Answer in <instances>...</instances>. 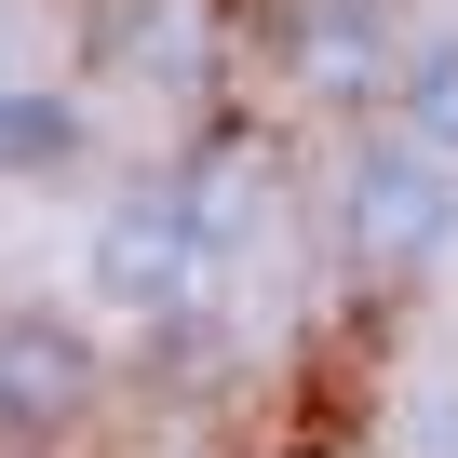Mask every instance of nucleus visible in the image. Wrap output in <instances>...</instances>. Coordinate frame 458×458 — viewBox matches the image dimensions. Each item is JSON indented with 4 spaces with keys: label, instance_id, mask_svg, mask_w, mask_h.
<instances>
[{
    "label": "nucleus",
    "instance_id": "obj_1",
    "mask_svg": "<svg viewBox=\"0 0 458 458\" xmlns=\"http://www.w3.org/2000/svg\"><path fill=\"white\" fill-rule=\"evenodd\" d=\"M324 216H337V270L364 297H418L445 284L458 257V148H431L418 122H351L337 135V175H324Z\"/></svg>",
    "mask_w": 458,
    "mask_h": 458
},
{
    "label": "nucleus",
    "instance_id": "obj_2",
    "mask_svg": "<svg viewBox=\"0 0 458 458\" xmlns=\"http://www.w3.org/2000/svg\"><path fill=\"white\" fill-rule=\"evenodd\" d=\"M229 257H243V243L216 229V202L189 189V162H135V175H108V202H95V229H81V284H95V310L135 324V337L189 324V310L216 297Z\"/></svg>",
    "mask_w": 458,
    "mask_h": 458
},
{
    "label": "nucleus",
    "instance_id": "obj_3",
    "mask_svg": "<svg viewBox=\"0 0 458 458\" xmlns=\"http://www.w3.org/2000/svg\"><path fill=\"white\" fill-rule=\"evenodd\" d=\"M270 95L310 108V122H377L391 81H404V14L391 0H270V41H257Z\"/></svg>",
    "mask_w": 458,
    "mask_h": 458
},
{
    "label": "nucleus",
    "instance_id": "obj_4",
    "mask_svg": "<svg viewBox=\"0 0 458 458\" xmlns=\"http://www.w3.org/2000/svg\"><path fill=\"white\" fill-rule=\"evenodd\" d=\"M122 391L108 364V310H55V297H0V445H68L95 431Z\"/></svg>",
    "mask_w": 458,
    "mask_h": 458
},
{
    "label": "nucleus",
    "instance_id": "obj_5",
    "mask_svg": "<svg viewBox=\"0 0 458 458\" xmlns=\"http://www.w3.org/2000/svg\"><path fill=\"white\" fill-rule=\"evenodd\" d=\"M81 55H95L122 95L216 108V95H229V0H95Z\"/></svg>",
    "mask_w": 458,
    "mask_h": 458
},
{
    "label": "nucleus",
    "instance_id": "obj_6",
    "mask_svg": "<svg viewBox=\"0 0 458 458\" xmlns=\"http://www.w3.org/2000/svg\"><path fill=\"white\" fill-rule=\"evenodd\" d=\"M81 148H95V108L68 81H28V68L0 81V175H14V189H68Z\"/></svg>",
    "mask_w": 458,
    "mask_h": 458
},
{
    "label": "nucleus",
    "instance_id": "obj_7",
    "mask_svg": "<svg viewBox=\"0 0 458 458\" xmlns=\"http://www.w3.org/2000/svg\"><path fill=\"white\" fill-rule=\"evenodd\" d=\"M391 122H418L431 148H458V14L404 28V81H391Z\"/></svg>",
    "mask_w": 458,
    "mask_h": 458
},
{
    "label": "nucleus",
    "instance_id": "obj_8",
    "mask_svg": "<svg viewBox=\"0 0 458 458\" xmlns=\"http://www.w3.org/2000/svg\"><path fill=\"white\" fill-rule=\"evenodd\" d=\"M0 458H55V445H0Z\"/></svg>",
    "mask_w": 458,
    "mask_h": 458
},
{
    "label": "nucleus",
    "instance_id": "obj_9",
    "mask_svg": "<svg viewBox=\"0 0 458 458\" xmlns=\"http://www.w3.org/2000/svg\"><path fill=\"white\" fill-rule=\"evenodd\" d=\"M0 81H14V68H0Z\"/></svg>",
    "mask_w": 458,
    "mask_h": 458
}]
</instances>
